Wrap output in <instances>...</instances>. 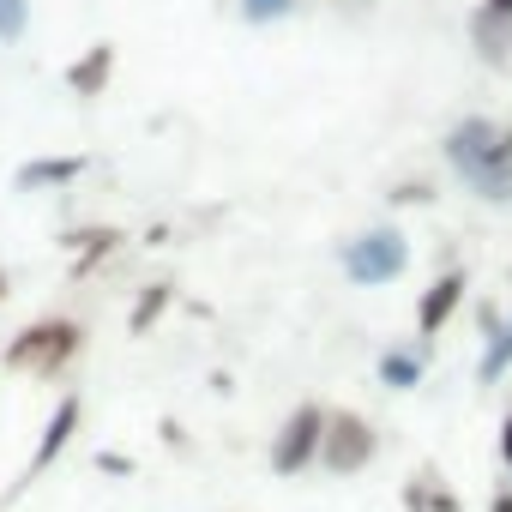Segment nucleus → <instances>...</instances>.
I'll return each mask as SVG.
<instances>
[{
  "label": "nucleus",
  "mask_w": 512,
  "mask_h": 512,
  "mask_svg": "<svg viewBox=\"0 0 512 512\" xmlns=\"http://www.w3.org/2000/svg\"><path fill=\"white\" fill-rule=\"evenodd\" d=\"M440 157L482 205H512V121L464 115L446 127Z\"/></svg>",
  "instance_id": "obj_1"
},
{
  "label": "nucleus",
  "mask_w": 512,
  "mask_h": 512,
  "mask_svg": "<svg viewBox=\"0 0 512 512\" xmlns=\"http://www.w3.org/2000/svg\"><path fill=\"white\" fill-rule=\"evenodd\" d=\"M79 356H85V326L79 320H61V314L31 320L7 350H0V362H7L13 374H37V380H61Z\"/></svg>",
  "instance_id": "obj_2"
},
{
  "label": "nucleus",
  "mask_w": 512,
  "mask_h": 512,
  "mask_svg": "<svg viewBox=\"0 0 512 512\" xmlns=\"http://www.w3.org/2000/svg\"><path fill=\"white\" fill-rule=\"evenodd\" d=\"M338 266L356 290H380V284H398L404 266H410V235L398 223H374L362 235H350L338 247Z\"/></svg>",
  "instance_id": "obj_3"
},
{
  "label": "nucleus",
  "mask_w": 512,
  "mask_h": 512,
  "mask_svg": "<svg viewBox=\"0 0 512 512\" xmlns=\"http://www.w3.org/2000/svg\"><path fill=\"white\" fill-rule=\"evenodd\" d=\"M380 458V434L368 416L356 410H326V434H320V470L332 476H356Z\"/></svg>",
  "instance_id": "obj_4"
},
{
  "label": "nucleus",
  "mask_w": 512,
  "mask_h": 512,
  "mask_svg": "<svg viewBox=\"0 0 512 512\" xmlns=\"http://www.w3.org/2000/svg\"><path fill=\"white\" fill-rule=\"evenodd\" d=\"M320 434H326V404H296L290 416H284V428L272 434V470L278 476H302V470H314L320 464Z\"/></svg>",
  "instance_id": "obj_5"
},
{
  "label": "nucleus",
  "mask_w": 512,
  "mask_h": 512,
  "mask_svg": "<svg viewBox=\"0 0 512 512\" xmlns=\"http://www.w3.org/2000/svg\"><path fill=\"white\" fill-rule=\"evenodd\" d=\"M79 422H85V398H79V392H61V404H55V416L43 422V440H37V452H31V464H25V476H19V482L7 488V500H13L19 488H31V482H37V476H43V470H49V464H55V458L67 452V446H73V434H79Z\"/></svg>",
  "instance_id": "obj_6"
},
{
  "label": "nucleus",
  "mask_w": 512,
  "mask_h": 512,
  "mask_svg": "<svg viewBox=\"0 0 512 512\" xmlns=\"http://www.w3.org/2000/svg\"><path fill=\"white\" fill-rule=\"evenodd\" d=\"M464 296H470V272H464V266H446V272L416 296V332H422V338H440V332L452 326V314L464 308Z\"/></svg>",
  "instance_id": "obj_7"
},
{
  "label": "nucleus",
  "mask_w": 512,
  "mask_h": 512,
  "mask_svg": "<svg viewBox=\"0 0 512 512\" xmlns=\"http://www.w3.org/2000/svg\"><path fill=\"white\" fill-rule=\"evenodd\" d=\"M470 49L482 67L512 61V0H476L470 7Z\"/></svg>",
  "instance_id": "obj_8"
},
{
  "label": "nucleus",
  "mask_w": 512,
  "mask_h": 512,
  "mask_svg": "<svg viewBox=\"0 0 512 512\" xmlns=\"http://www.w3.org/2000/svg\"><path fill=\"white\" fill-rule=\"evenodd\" d=\"M85 169H91V157H31V163H19L13 187H19V193H61V187H73Z\"/></svg>",
  "instance_id": "obj_9"
},
{
  "label": "nucleus",
  "mask_w": 512,
  "mask_h": 512,
  "mask_svg": "<svg viewBox=\"0 0 512 512\" xmlns=\"http://www.w3.org/2000/svg\"><path fill=\"white\" fill-rule=\"evenodd\" d=\"M109 79H115V43H91V49L67 67V91H73V97H85V103H91V97H103V91H109Z\"/></svg>",
  "instance_id": "obj_10"
},
{
  "label": "nucleus",
  "mask_w": 512,
  "mask_h": 512,
  "mask_svg": "<svg viewBox=\"0 0 512 512\" xmlns=\"http://www.w3.org/2000/svg\"><path fill=\"white\" fill-rule=\"evenodd\" d=\"M428 380V344H392L380 350V386L386 392H416Z\"/></svg>",
  "instance_id": "obj_11"
},
{
  "label": "nucleus",
  "mask_w": 512,
  "mask_h": 512,
  "mask_svg": "<svg viewBox=\"0 0 512 512\" xmlns=\"http://www.w3.org/2000/svg\"><path fill=\"white\" fill-rule=\"evenodd\" d=\"M398 500H404V512H464V506H458V494L446 488V476H440L434 464H422V470L404 482V494H398Z\"/></svg>",
  "instance_id": "obj_12"
},
{
  "label": "nucleus",
  "mask_w": 512,
  "mask_h": 512,
  "mask_svg": "<svg viewBox=\"0 0 512 512\" xmlns=\"http://www.w3.org/2000/svg\"><path fill=\"white\" fill-rule=\"evenodd\" d=\"M121 241H127V235H121V229H103V223H97V229H67V247L79 253V260H73V278H91Z\"/></svg>",
  "instance_id": "obj_13"
},
{
  "label": "nucleus",
  "mask_w": 512,
  "mask_h": 512,
  "mask_svg": "<svg viewBox=\"0 0 512 512\" xmlns=\"http://www.w3.org/2000/svg\"><path fill=\"white\" fill-rule=\"evenodd\" d=\"M506 374H512V314L500 320L494 338H482V362H476V380L482 386H500Z\"/></svg>",
  "instance_id": "obj_14"
},
{
  "label": "nucleus",
  "mask_w": 512,
  "mask_h": 512,
  "mask_svg": "<svg viewBox=\"0 0 512 512\" xmlns=\"http://www.w3.org/2000/svg\"><path fill=\"white\" fill-rule=\"evenodd\" d=\"M169 302H175V284H145V290H139V302H133V314H127V332H133V338H145V332L169 314Z\"/></svg>",
  "instance_id": "obj_15"
},
{
  "label": "nucleus",
  "mask_w": 512,
  "mask_h": 512,
  "mask_svg": "<svg viewBox=\"0 0 512 512\" xmlns=\"http://www.w3.org/2000/svg\"><path fill=\"white\" fill-rule=\"evenodd\" d=\"M296 7H302V0H235V13H241L247 25H284Z\"/></svg>",
  "instance_id": "obj_16"
},
{
  "label": "nucleus",
  "mask_w": 512,
  "mask_h": 512,
  "mask_svg": "<svg viewBox=\"0 0 512 512\" xmlns=\"http://www.w3.org/2000/svg\"><path fill=\"white\" fill-rule=\"evenodd\" d=\"M31 37V0H0V43Z\"/></svg>",
  "instance_id": "obj_17"
},
{
  "label": "nucleus",
  "mask_w": 512,
  "mask_h": 512,
  "mask_svg": "<svg viewBox=\"0 0 512 512\" xmlns=\"http://www.w3.org/2000/svg\"><path fill=\"white\" fill-rule=\"evenodd\" d=\"M428 199H434V181H422V175L392 187V205H428Z\"/></svg>",
  "instance_id": "obj_18"
},
{
  "label": "nucleus",
  "mask_w": 512,
  "mask_h": 512,
  "mask_svg": "<svg viewBox=\"0 0 512 512\" xmlns=\"http://www.w3.org/2000/svg\"><path fill=\"white\" fill-rule=\"evenodd\" d=\"M500 320H506V314H500V302H476V332H482V338H494V332H500Z\"/></svg>",
  "instance_id": "obj_19"
},
{
  "label": "nucleus",
  "mask_w": 512,
  "mask_h": 512,
  "mask_svg": "<svg viewBox=\"0 0 512 512\" xmlns=\"http://www.w3.org/2000/svg\"><path fill=\"white\" fill-rule=\"evenodd\" d=\"M97 470L103 476H133V458L127 452H97Z\"/></svg>",
  "instance_id": "obj_20"
},
{
  "label": "nucleus",
  "mask_w": 512,
  "mask_h": 512,
  "mask_svg": "<svg viewBox=\"0 0 512 512\" xmlns=\"http://www.w3.org/2000/svg\"><path fill=\"white\" fill-rule=\"evenodd\" d=\"M500 464H506V470H512V410H506V416H500Z\"/></svg>",
  "instance_id": "obj_21"
},
{
  "label": "nucleus",
  "mask_w": 512,
  "mask_h": 512,
  "mask_svg": "<svg viewBox=\"0 0 512 512\" xmlns=\"http://www.w3.org/2000/svg\"><path fill=\"white\" fill-rule=\"evenodd\" d=\"M488 512H512V488H494L488 494Z\"/></svg>",
  "instance_id": "obj_22"
},
{
  "label": "nucleus",
  "mask_w": 512,
  "mask_h": 512,
  "mask_svg": "<svg viewBox=\"0 0 512 512\" xmlns=\"http://www.w3.org/2000/svg\"><path fill=\"white\" fill-rule=\"evenodd\" d=\"M13 296V272H0V302H7Z\"/></svg>",
  "instance_id": "obj_23"
}]
</instances>
